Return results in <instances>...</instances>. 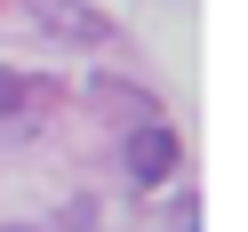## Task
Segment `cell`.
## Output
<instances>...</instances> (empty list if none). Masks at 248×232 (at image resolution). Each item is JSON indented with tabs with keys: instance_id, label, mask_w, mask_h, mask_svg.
Returning a JSON list of instances; mask_svg holds the SVG:
<instances>
[{
	"instance_id": "obj_1",
	"label": "cell",
	"mask_w": 248,
	"mask_h": 232,
	"mask_svg": "<svg viewBox=\"0 0 248 232\" xmlns=\"http://www.w3.org/2000/svg\"><path fill=\"white\" fill-rule=\"evenodd\" d=\"M168 168H176V136H168L160 120H144V128L128 136V176L136 184H168Z\"/></svg>"
},
{
	"instance_id": "obj_2",
	"label": "cell",
	"mask_w": 248,
	"mask_h": 232,
	"mask_svg": "<svg viewBox=\"0 0 248 232\" xmlns=\"http://www.w3.org/2000/svg\"><path fill=\"white\" fill-rule=\"evenodd\" d=\"M32 8H40V24H48L56 40H80V48H96V40L112 32V24H104L88 0H32Z\"/></svg>"
},
{
	"instance_id": "obj_3",
	"label": "cell",
	"mask_w": 248,
	"mask_h": 232,
	"mask_svg": "<svg viewBox=\"0 0 248 232\" xmlns=\"http://www.w3.org/2000/svg\"><path fill=\"white\" fill-rule=\"evenodd\" d=\"M40 80H24V72H0V112H16V104H32Z\"/></svg>"
},
{
	"instance_id": "obj_4",
	"label": "cell",
	"mask_w": 248,
	"mask_h": 232,
	"mask_svg": "<svg viewBox=\"0 0 248 232\" xmlns=\"http://www.w3.org/2000/svg\"><path fill=\"white\" fill-rule=\"evenodd\" d=\"M0 232H32V224H0Z\"/></svg>"
}]
</instances>
